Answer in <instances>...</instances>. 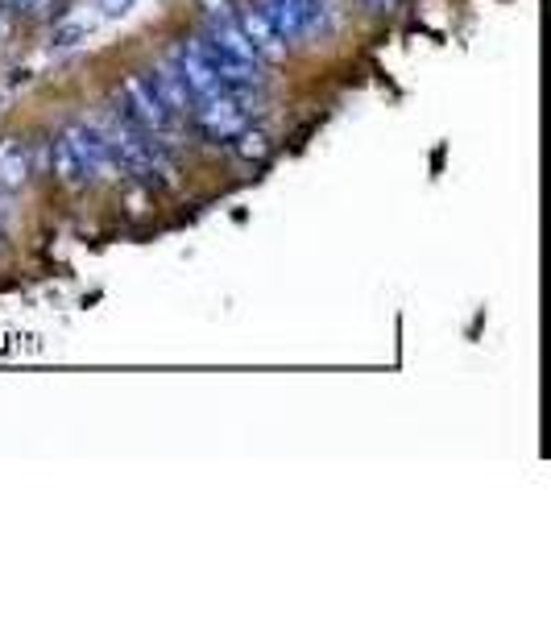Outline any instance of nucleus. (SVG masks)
<instances>
[{
	"label": "nucleus",
	"mask_w": 551,
	"mask_h": 621,
	"mask_svg": "<svg viewBox=\"0 0 551 621\" xmlns=\"http://www.w3.org/2000/svg\"><path fill=\"white\" fill-rule=\"evenodd\" d=\"M257 9L266 13V21L274 26V33L283 38L286 47L315 42V38H328L336 30L331 0H257Z\"/></svg>",
	"instance_id": "f257e3e1"
},
{
	"label": "nucleus",
	"mask_w": 551,
	"mask_h": 621,
	"mask_svg": "<svg viewBox=\"0 0 551 621\" xmlns=\"http://www.w3.org/2000/svg\"><path fill=\"white\" fill-rule=\"evenodd\" d=\"M253 112H257L253 109V92H216V95H207V100H200V104L191 109V116L204 129V138L233 141L241 129L253 124Z\"/></svg>",
	"instance_id": "f03ea898"
},
{
	"label": "nucleus",
	"mask_w": 551,
	"mask_h": 621,
	"mask_svg": "<svg viewBox=\"0 0 551 621\" xmlns=\"http://www.w3.org/2000/svg\"><path fill=\"white\" fill-rule=\"evenodd\" d=\"M116 109L125 112L133 124H142L145 133H154V138H166V133L174 129V121H178V116L162 104V95L154 92V83H150L145 75H129L125 79V88H121V104H116Z\"/></svg>",
	"instance_id": "7ed1b4c3"
},
{
	"label": "nucleus",
	"mask_w": 551,
	"mask_h": 621,
	"mask_svg": "<svg viewBox=\"0 0 551 621\" xmlns=\"http://www.w3.org/2000/svg\"><path fill=\"white\" fill-rule=\"evenodd\" d=\"M166 59H171L174 71L183 75V83H187V92H191V100H195V104H200V100H207V95L221 92V79H216V67H212V54H207L204 38L178 42V47H174Z\"/></svg>",
	"instance_id": "20e7f679"
},
{
	"label": "nucleus",
	"mask_w": 551,
	"mask_h": 621,
	"mask_svg": "<svg viewBox=\"0 0 551 621\" xmlns=\"http://www.w3.org/2000/svg\"><path fill=\"white\" fill-rule=\"evenodd\" d=\"M236 26L245 33V42L253 47V54L262 62H278L286 54V42L274 33V26L266 21V13L257 9V0L253 4H236Z\"/></svg>",
	"instance_id": "39448f33"
},
{
	"label": "nucleus",
	"mask_w": 551,
	"mask_h": 621,
	"mask_svg": "<svg viewBox=\"0 0 551 621\" xmlns=\"http://www.w3.org/2000/svg\"><path fill=\"white\" fill-rule=\"evenodd\" d=\"M145 79L154 83V92L162 95V104L174 112V116H191V109H195V100H191L187 83H183V75L174 71L171 59H162L154 67V71H145Z\"/></svg>",
	"instance_id": "423d86ee"
},
{
	"label": "nucleus",
	"mask_w": 551,
	"mask_h": 621,
	"mask_svg": "<svg viewBox=\"0 0 551 621\" xmlns=\"http://www.w3.org/2000/svg\"><path fill=\"white\" fill-rule=\"evenodd\" d=\"M54 174L63 179L67 186H88V174H83V162H79L75 145L67 138V129L54 138Z\"/></svg>",
	"instance_id": "0eeeda50"
},
{
	"label": "nucleus",
	"mask_w": 551,
	"mask_h": 621,
	"mask_svg": "<svg viewBox=\"0 0 551 621\" xmlns=\"http://www.w3.org/2000/svg\"><path fill=\"white\" fill-rule=\"evenodd\" d=\"M25 174H30V157H25V145L21 141H9V145H0V183H25Z\"/></svg>",
	"instance_id": "6e6552de"
},
{
	"label": "nucleus",
	"mask_w": 551,
	"mask_h": 621,
	"mask_svg": "<svg viewBox=\"0 0 551 621\" xmlns=\"http://www.w3.org/2000/svg\"><path fill=\"white\" fill-rule=\"evenodd\" d=\"M200 9H204L207 26H216V21H228V17H236V0H200Z\"/></svg>",
	"instance_id": "1a4fd4ad"
},
{
	"label": "nucleus",
	"mask_w": 551,
	"mask_h": 621,
	"mask_svg": "<svg viewBox=\"0 0 551 621\" xmlns=\"http://www.w3.org/2000/svg\"><path fill=\"white\" fill-rule=\"evenodd\" d=\"M129 4H133V0H104V13L116 17V13H125Z\"/></svg>",
	"instance_id": "9d476101"
},
{
	"label": "nucleus",
	"mask_w": 551,
	"mask_h": 621,
	"mask_svg": "<svg viewBox=\"0 0 551 621\" xmlns=\"http://www.w3.org/2000/svg\"><path fill=\"white\" fill-rule=\"evenodd\" d=\"M17 9H30V13H38V9H42V4H50V0H13Z\"/></svg>",
	"instance_id": "9b49d317"
},
{
	"label": "nucleus",
	"mask_w": 551,
	"mask_h": 621,
	"mask_svg": "<svg viewBox=\"0 0 551 621\" xmlns=\"http://www.w3.org/2000/svg\"><path fill=\"white\" fill-rule=\"evenodd\" d=\"M9 33V17H4V9H0V38Z\"/></svg>",
	"instance_id": "f8f14e48"
},
{
	"label": "nucleus",
	"mask_w": 551,
	"mask_h": 621,
	"mask_svg": "<svg viewBox=\"0 0 551 621\" xmlns=\"http://www.w3.org/2000/svg\"><path fill=\"white\" fill-rule=\"evenodd\" d=\"M0 236H4V200H0Z\"/></svg>",
	"instance_id": "ddd939ff"
},
{
	"label": "nucleus",
	"mask_w": 551,
	"mask_h": 621,
	"mask_svg": "<svg viewBox=\"0 0 551 621\" xmlns=\"http://www.w3.org/2000/svg\"><path fill=\"white\" fill-rule=\"evenodd\" d=\"M369 4H378V9H386V4H394V0H369Z\"/></svg>",
	"instance_id": "4468645a"
}]
</instances>
